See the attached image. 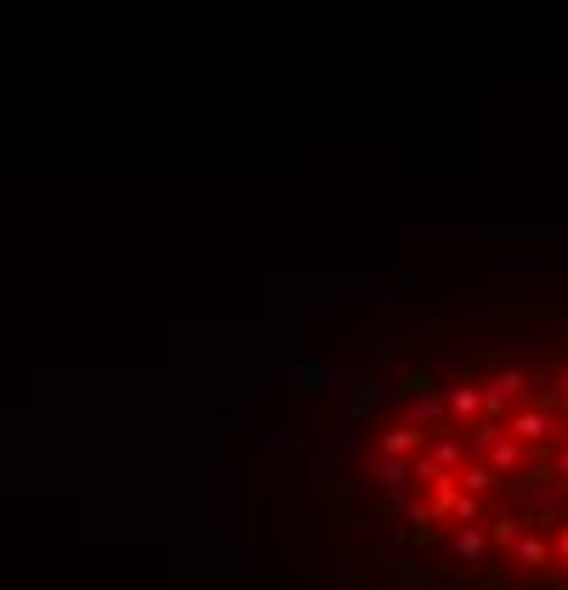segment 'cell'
<instances>
[{
    "mask_svg": "<svg viewBox=\"0 0 568 590\" xmlns=\"http://www.w3.org/2000/svg\"><path fill=\"white\" fill-rule=\"evenodd\" d=\"M449 415V403L438 386H426V392H409V409H404V426H415V432H426V426H438V420Z\"/></svg>",
    "mask_w": 568,
    "mask_h": 590,
    "instance_id": "obj_1",
    "label": "cell"
},
{
    "mask_svg": "<svg viewBox=\"0 0 568 590\" xmlns=\"http://www.w3.org/2000/svg\"><path fill=\"white\" fill-rule=\"evenodd\" d=\"M517 392H523V375H517V369H500L495 381L483 386V415L500 426V420H506V403H512Z\"/></svg>",
    "mask_w": 568,
    "mask_h": 590,
    "instance_id": "obj_2",
    "label": "cell"
},
{
    "mask_svg": "<svg viewBox=\"0 0 568 590\" xmlns=\"http://www.w3.org/2000/svg\"><path fill=\"white\" fill-rule=\"evenodd\" d=\"M506 432L517 437V443H540V437L557 432V415H546V409H523V415H512V426Z\"/></svg>",
    "mask_w": 568,
    "mask_h": 590,
    "instance_id": "obj_3",
    "label": "cell"
},
{
    "mask_svg": "<svg viewBox=\"0 0 568 590\" xmlns=\"http://www.w3.org/2000/svg\"><path fill=\"white\" fill-rule=\"evenodd\" d=\"M444 403H449V415L461 420L466 432H472V420L483 415V392H478V386H449V392H444Z\"/></svg>",
    "mask_w": 568,
    "mask_h": 590,
    "instance_id": "obj_4",
    "label": "cell"
},
{
    "mask_svg": "<svg viewBox=\"0 0 568 590\" xmlns=\"http://www.w3.org/2000/svg\"><path fill=\"white\" fill-rule=\"evenodd\" d=\"M426 460H432L438 471H449V477H455V471H461V460H466V443H461V437H438V443L426 449Z\"/></svg>",
    "mask_w": 568,
    "mask_h": 590,
    "instance_id": "obj_5",
    "label": "cell"
},
{
    "mask_svg": "<svg viewBox=\"0 0 568 590\" xmlns=\"http://www.w3.org/2000/svg\"><path fill=\"white\" fill-rule=\"evenodd\" d=\"M421 443H426V437L415 432V426H392V432L381 437V454H387V460H404V454H415Z\"/></svg>",
    "mask_w": 568,
    "mask_h": 590,
    "instance_id": "obj_6",
    "label": "cell"
},
{
    "mask_svg": "<svg viewBox=\"0 0 568 590\" xmlns=\"http://www.w3.org/2000/svg\"><path fill=\"white\" fill-rule=\"evenodd\" d=\"M455 477H461V483H455V488H461V494H472V500H478V494H489V488H495V471L483 466V460H472V466H461V471H455Z\"/></svg>",
    "mask_w": 568,
    "mask_h": 590,
    "instance_id": "obj_7",
    "label": "cell"
},
{
    "mask_svg": "<svg viewBox=\"0 0 568 590\" xmlns=\"http://www.w3.org/2000/svg\"><path fill=\"white\" fill-rule=\"evenodd\" d=\"M364 466H370L375 477H381V483L392 488V494H398V488L409 483V466H404V460H387V454H370V460H364Z\"/></svg>",
    "mask_w": 568,
    "mask_h": 590,
    "instance_id": "obj_8",
    "label": "cell"
},
{
    "mask_svg": "<svg viewBox=\"0 0 568 590\" xmlns=\"http://www.w3.org/2000/svg\"><path fill=\"white\" fill-rule=\"evenodd\" d=\"M512 556L523 562V568H546V562H551V545H546L540 534H523V539L512 545Z\"/></svg>",
    "mask_w": 568,
    "mask_h": 590,
    "instance_id": "obj_9",
    "label": "cell"
},
{
    "mask_svg": "<svg viewBox=\"0 0 568 590\" xmlns=\"http://www.w3.org/2000/svg\"><path fill=\"white\" fill-rule=\"evenodd\" d=\"M483 545H489V539H483V522H472V528H455V551H461L466 562H478Z\"/></svg>",
    "mask_w": 568,
    "mask_h": 590,
    "instance_id": "obj_10",
    "label": "cell"
},
{
    "mask_svg": "<svg viewBox=\"0 0 568 590\" xmlns=\"http://www.w3.org/2000/svg\"><path fill=\"white\" fill-rule=\"evenodd\" d=\"M489 534H495L500 545H517V539H523V517H495L489 522Z\"/></svg>",
    "mask_w": 568,
    "mask_h": 590,
    "instance_id": "obj_11",
    "label": "cell"
},
{
    "mask_svg": "<svg viewBox=\"0 0 568 590\" xmlns=\"http://www.w3.org/2000/svg\"><path fill=\"white\" fill-rule=\"evenodd\" d=\"M557 477H563V483H568V449H563V460H557Z\"/></svg>",
    "mask_w": 568,
    "mask_h": 590,
    "instance_id": "obj_12",
    "label": "cell"
},
{
    "mask_svg": "<svg viewBox=\"0 0 568 590\" xmlns=\"http://www.w3.org/2000/svg\"><path fill=\"white\" fill-rule=\"evenodd\" d=\"M557 551H563V562H568V528H563V539H557Z\"/></svg>",
    "mask_w": 568,
    "mask_h": 590,
    "instance_id": "obj_13",
    "label": "cell"
},
{
    "mask_svg": "<svg viewBox=\"0 0 568 590\" xmlns=\"http://www.w3.org/2000/svg\"><path fill=\"white\" fill-rule=\"evenodd\" d=\"M563 392H568V369H563Z\"/></svg>",
    "mask_w": 568,
    "mask_h": 590,
    "instance_id": "obj_14",
    "label": "cell"
}]
</instances>
